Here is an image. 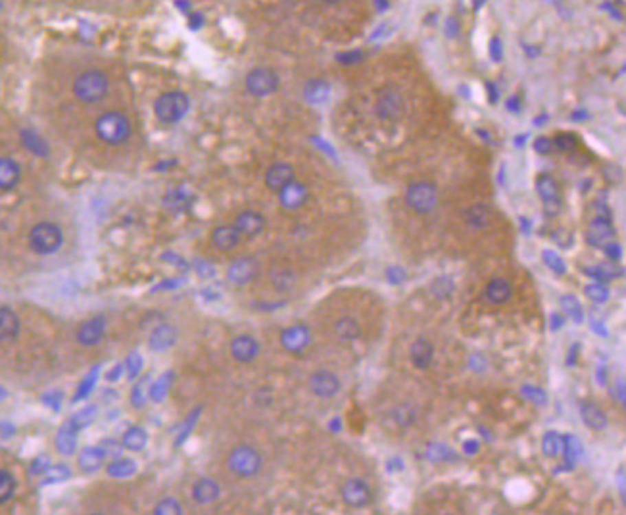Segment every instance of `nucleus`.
I'll use <instances>...</instances> for the list:
<instances>
[{"instance_id": "nucleus-1", "label": "nucleus", "mask_w": 626, "mask_h": 515, "mask_svg": "<svg viewBox=\"0 0 626 515\" xmlns=\"http://www.w3.org/2000/svg\"><path fill=\"white\" fill-rule=\"evenodd\" d=\"M96 135L102 139V142L110 146H122L131 139V122L129 118L122 112H106L102 113L96 123H94Z\"/></svg>"}, {"instance_id": "nucleus-2", "label": "nucleus", "mask_w": 626, "mask_h": 515, "mask_svg": "<svg viewBox=\"0 0 626 515\" xmlns=\"http://www.w3.org/2000/svg\"><path fill=\"white\" fill-rule=\"evenodd\" d=\"M110 91V79L100 69H87L74 81V94L85 104H96L106 98Z\"/></svg>"}, {"instance_id": "nucleus-3", "label": "nucleus", "mask_w": 626, "mask_h": 515, "mask_svg": "<svg viewBox=\"0 0 626 515\" xmlns=\"http://www.w3.org/2000/svg\"><path fill=\"white\" fill-rule=\"evenodd\" d=\"M188 108H190V100L187 94L181 91L164 93L154 102V113H156L158 122L166 123V125L181 122L187 116Z\"/></svg>"}, {"instance_id": "nucleus-4", "label": "nucleus", "mask_w": 626, "mask_h": 515, "mask_svg": "<svg viewBox=\"0 0 626 515\" xmlns=\"http://www.w3.org/2000/svg\"><path fill=\"white\" fill-rule=\"evenodd\" d=\"M64 243V234L58 225L50 223V221H43V223L35 225L29 233V244L33 252L41 254V256H48L60 250V246Z\"/></svg>"}, {"instance_id": "nucleus-5", "label": "nucleus", "mask_w": 626, "mask_h": 515, "mask_svg": "<svg viewBox=\"0 0 626 515\" xmlns=\"http://www.w3.org/2000/svg\"><path fill=\"white\" fill-rule=\"evenodd\" d=\"M227 465L234 475L243 479L256 477L262 471V456L252 446H236L227 458Z\"/></svg>"}, {"instance_id": "nucleus-6", "label": "nucleus", "mask_w": 626, "mask_h": 515, "mask_svg": "<svg viewBox=\"0 0 626 515\" xmlns=\"http://www.w3.org/2000/svg\"><path fill=\"white\" fill-rule=\"evenodd\" d=\"M405 202L415 214H429L438 204V190L432 183H413L405 193Z\"/></svg>"}, {"instance_id": "nucleus-7", "label": "nucleus", "mask_w": 626, "mask_h": 515, "mask_svg": "<svg viewBox=\"0 0 626 515\" xmlns=\"http://www.w3.org/2000/svg\"><path fill=\"white\" fill-rule=\"evenodd\" d=\"M277 89H279V75L271 67H254L246 75V91L252 96L263 98L275 93Z\"/></svg>"}, {"instance_id": "nucleus-8", "label": "nucleus", "mask_w": 626, "mask_h": 515, "mask_svg": "<svg viewBox=\"0 0 626 515\" xmlns=\"http://www.w3.org/2000/svg\"><path fill=\"white\" fill-rule=\"evenodd\" d=\"M375 112L381 120L386 122H394L403 113V98L398 89L394 87H386L381 91L377 104H375Z\"/></svg>"}, {"instance_id": "nucleus-9", "label": "nucleus", "mask_w": 626, "mask_h": 515, "mask_svg": "<svg viewBox=\"0 0 626 515\" xmlns=\"http://www.w3.org/2000/svg\"><path fill=\"white\" fill-rule=\"evenodd\" d=\"M340 494H342V500L346 502L348 506L352 507L369 506L371 500H373V490L361 479H348L342 490H340Z\"/></svg>"}, {"instance_id": "nucleus-10", "label": "nucleus", "mask_w": 626, "mask_h": 515, "mask_svg": "<svg viewBox=\"0 0 626 515\" xmlns=\"http://www.w3.org/2000/svg\"><path fill=\"white\" fill-rule=\"evenodd\" d=\"M536 190L544 200V210L546 214L552 217L559 212L561 200H559V185L552 175H540L536 179Z\"/></svg>"}, {"instance_id": "nucleus-11", "label": "nucleus", "mask_w": 626, "mask_h": 515, "mask_svg": "<svg viewBox=\"0 0 626 515\" xmlns=\"http://www.w3.org/2000/svg\"><path fill=\"white\" fill-rule=\"evenodd\" d=\"M258 273H260V265L254 258H238L229 265L227 279L236 287H244V285H250L258 277Z\"/></svg>"}, {"instance_id": "nucleus-12", "label": "nucleus", "mask_w": 626, "mask_h": 515, "mask_svg": "<svg viewBox=\"0 0 626 515\" xmlns=\"http://www.w3.org/2000/svg\"><path fill=\"white\" fill-rule=\"evenodd\" d=\"M615 234H617V231H615V227L611 223L609 216H598L588 225L586 241L594 248H603L605 244L611 243L615 239Z\"/></svg>"}, {"instance_id": "nucleus-13", "label": "nucleus", "mask_w": 626, "mask_h": 515, "mask_svg": "<svg viewBox=\"0 0 626 515\" xmlns=\"http://www.w3.org/2000/svg\"><path fill=\"white\" fill-rule=\"evenodd\" d=\"M309 388L319 398H333L340 391V379L331 371H317L309 377Z\"/></svg>"}, {"instance_id": "nucleus-14", "label": "nucleus", "mask_w": 626, "mask_h": 515, "mask_svg": "<svg viewBox=\"0 0 626 515\" xmlns=\"http://www.w3.org/2000/svg\"><path fill=\"white\" fill-rule=\"evenodd\" d=\"M308 197V187H306L304 183L296 181V179H292L289 185H284V187L279 190L280 206L287 208V210H296V208L304 206Z\"/></svg>"}, {"instance_id": "nucleus-15", "label": "nucleus", "mask_w": 626, "mask_h": 515, "mask_svg": "<svg viewBox=\"0 0 626 515\" xmlns=\"http://www.w3.org/2000/svg\"><path fill=\"white\" fill-rule=\"evenodd\" d=\"M231 354L236 362L241 364H250L260 354V344L258 340L250 335H238L231 342Z\"/></svg>"}, {"instance_id": "nucleus-16", "label": "nucleus", "mask_w": 626, "mask_h": 515, "mask_svg": "<svg viewBox=\"0 0 626 515\" xmlns=\"http://www.w3.org/2000/svg\"><path fill=\"white\" fill-rule=\"evenodd\" d=\"M243 239V234L238 233V229L234 225H219L212 231V244L221 252H229L238 246Z\"/></svg>"}, {"instance_id": "nucleus-17", "label": "nucleus", "mask_w": 626, "mask_h": 515, "mask_svg": "<svg viewBox=\"0 0 626 515\" xmlns=\"http://www.w3.org/2000/svg\"><path fill=\"white\" fill-rule=\"evenodd\" d=\"M292 179H294V168L290 164H287V162H277V164H273L271 168L267 169L265 185H267V188L279 193L280 188L284 187V185H289Z\"/></svg>"}, {"instance_id": "nucleus-18", "label": "nucleus", "mask_w": 626, "mask_h": 515, "mask_svg": "<svg viewBox=\"0 0 626 515\" xmlns=\"http://www.w3.org/2000/svg\"><path fill=\"white\" fill-rule=\"evenodd\" d=\"M234 227L238 229V233L243 237H258L265 229V217L260 212L246 210L243 214H238Z\"/></svg>"}, {"instance_id": "nucleus-19", "label": "nucleus", "mask_w": 626, "mask_h": 515, "mask_svg": "<svg viewBox=\"0 0 626 515\" xmlns=\"http://www.w3.org/2000/svg\"><path fill=\"white\" fill-rule=\"evenodd\" d=\"M104 331H106V321H104L102 318H94L79 327V331H77V340H79L83 347H94V344H98V342L102 340Z\"/></svg>"}, {"instance_id": "nucleus-20", "label": "nucleus", "mask_w": 626, "mask_h": 515, "mask_svg": "<svg viewBox=\"0 0 626 515\" xmlns=\"http://www.w3.org/2000/svg\"><path fill=\"white\" fill-rule=\"evenodd\" d=\"M580 417H582L584 425L590 427L592 431H603V429H607V415H605V412L594 402L580 404Z\"/></svg>"}, {"instance_id": "nucleus-21", "label": "nucleus", "mask_w": 626, "mask_h": 515, "mask_svg": "<svg viewBox=\"0 0 626 515\" xmlns=\"http://www.w3.org/2000/svg\"><path fill=\"white\" fill-rule=\"evenodd\" d=\"M280 342L289 352H300L309 344V331L304 325H294L282 331Z\"/></svg>"}, {"instance_id": "nucleus-22", "label": "nucleus", "mask_w": 626, "mask_h": 515, "mask_svg": "<svg viewBox=\"0 0 626 515\" xmlns=\"http://www.w3.org/2000/svg\"><path fill=\"white\" fill-rule=\"evenodd\" d=\"M21 168L16 160L0 158V190H12L19 183Z\"/></svg>"}, {"instance_id": "nucleus-23", "label": "nucleus", "mask_w": 626, "mask_h": 515, "mask_svg": "<svg viewBox=\"0 0 626 515\" xmlns=\"http://www.w3.org/2000/svg\"><path fill=\"white\" fill-rule=\"evenodd\" d=\"M511 294H513L511 283L507 281V279H502V277L492 279L487 285V289H484V296L492 304H505V302H509Z\"/></svg>"}, {"instance_id": "nucleus-24", "label": "nucleus", "mask_w": 626, "mask_h": 515, "mask_svg": "<svg viewBox=\"0 0 626 515\" xmlns=\"http://www.w3.org/2000/svg\"><path fill=\"white\" fill-rule=\"evenodd\" d=\"M19 318L10 308H0V342H10L18 337Z\"/></svg>"}, {"instance_id": "nucleus-25", "label": "nucleus", "mask_w": 626, "mask_h": 515, "mask_svg": "<svg viewBox=\"0 0 626 515\" xmlns=\"http://www.w3.org/2000/svg\"><path fill=\"white\" fill-rule=\"evenodd\" d=\"M192 498L197 500L198 504H212L219 498V485L215 483L214 479H198L192 487Z\"/></svg>"}, {"instance_id": "nucleus-26", "label": "nucleus", "mask_w": 626, "mask_h": 515, "mask_svg": "<svg viewBox=\"0 0 626 515\" xmlns=\"http://www.w3.org/2000/svg\"><path fill=\"white\" fill-rule=\"evenodd\" d=\"M410 356H412V364L417 369H427L432 364V356H434V348L430 344L429 340L419 338L412 344L410 350Z\"/></svg>"}, {"instance_id": "nucleus-27", "label": "nucleus", "mask_w": 626, "mask_h": 515, "mask_svg": "<svg viewBox=\"0 0 626 515\" xmlns=\"http://www.w3.org/2000/svg\"><path fill=\"white\" fill-rule=\"evenodd\" d=\"M177 340V331L171 327V325H159L152 335H150V348L161 352V350H168L175 344Z\"/></svg>"}, {"instance_id": "nucleus-28", "label": "nucleus", "mask_w": 626, "mask_h": 515, "mask_svg": "<svg viewBox=\"0 0 626 515\" xmlns=\"http://www.w3.org/2000/svg\"><path fill=\"white\" fill-rule=\"evenodd\" d=\"M492 210L484 204H475L465 210V221H467L473 229H487L492 225Z\"/></svg>"}, {"instance_id": "nucleus-29", "label": "nucleus", "mask_w": 626, "mask_h": 515, "mask_svg": "<svg viewBox=\"0 0 626 515\" xmlns=\"http://www.w3.org/2000/svg\"><path fill=\"white\" fill-rule=\"evenodd\" d=\"M584 273H588L592 279L596 281H613L618 279L623 275V267L618 265L617 260H611V262L598 263L596 267H586Z\"/></svg>"}, {"instance_id": "nucleus-30", "label": "nucleus", "mask_w": 626, "mask_h": 515, "mask_svg": "<svg viewBox=\"0 0 626 515\" xmlns=\"http://www.w3.org/2000/svg\"><path fill=\"white\" fill-rule=\"evenodd\" d=\"M104 458H106V452L102 450V446H91V448H85L79 454V468L85 473H93L96 469L102 468Z\"/></svg>"}, {"instance_id": "nucleus-31", "label": "nucleus", "mask_w": 626, "mask_h": 515, "mask_svg": "<svg viewBox=\"0 0 626 515\" xmlns=\"http://www.w3.org/2000/svg\"><path fill=\"white\" fill-rule=\"evenodd\" d=\"M335 335L344 342H354L361 337V325L354 318H340L335 323Z\"/></svg>"}, {"instance_id": "nucleus-32", "label": "nucleus", "mask_w": 626, "mask_h": 515, "mask_svg": "<svg viewBox=\"0 0 626 515\" xmlns=\"http://www.w3.org/2000/svg\"><path fill=\"white\" fill-rule=\"evenodd\" d=\"M75 444H77V429H75L71 423L67 421L60 432H58L56 437V446L60 450V454H64V456H69V454H74Z\"/></svg>"}, {"instance_id": "nucleus-33", "label": "nucleus", "mask_w": 626, "mask_h": 515, "mask_svg": "<svg viewBox=\"0 0 626 515\" xmlns=\"http://www.w3.org/2000/svg\"><path fill=\"white\" fill-rule=\"evenodd\" d=\"M271 283L277 291L287 292V291H290V289H294V285H296V275H294V272L284 270V267H280V270H273Z\"/></svg>"}, {"instance_id": "nucleus-34", "label": "nucleus", "mask_w": 626, "mask_h": 515, "mask_svg": "<svg viewBox=\"0 0 626 515\" xmlns=\"http://www.w3.org/2000/svg\"><path fill=\"white\" fill-rule=\"evenodd\" d=\"M331 94V87L325 81H309L306 85V98L311 104H321L325 102Z\"/></svg>"}, {"instance_id": "nucleus-35", "label": "nucleus", "mask_w": 626, "mask_h": 515, "mask_svg": "<svg viewBox=\"0 0 626 515\" xmlns=\"http://www.w3.org/2000/svg\"><path fill=\"white\" fill-rule=\"evenodd\" d=\"M146 442H148V437L140 427H133L123 435V446L127 450H133V452H140L146 446Z\"/></svg>"}, {"instance_id": "nucleus-36", "label": "nucleus", "mask_w": 626, "mask_h": 515, "mask_svg": "<svg viewBox=\"0 0 626 515\" xmlns=\"http://www.w3.org/2000/svg\"><path fill=\"white\" fill-rule=\"evenodd\" d=\"M16 492V479L12 477V473L0 469V504L8 502L10 498Z\"/></svg>"}, {"instance_id": "nucleus-37", "label": "nucleus", "mask_w": 626, "mask_h": 515, "mask_svg": "<svg viewBox=\"0 0 626 515\" xmlns=\"http://www.w3.org/2000/svg\"><path fill=\"white\" fill-rule=\"evenodd\" d=\"M135 471H137V465L133 463L131 459H120V461H113L112 465L108 468L110 477H115V479L131 477Z\"/></svg>"}, {"instance_id": "nucleus-38", "label": "nucleus", "mask_w": 626, "mask_h": 515, "mask_svg": "<svg viewBox=\"0 0 626 515\" xmlns=\"http://www.w3.org/2000/svg\"><path fill=\"white\" fill-rule=\"evenodd\" d=\"M188 204H190V197L185 195V190H173L166 197V206L173 212H183L187 210Z\"/></svg>"}, {"instance_id": "nucleus-39", "label": "nucleus", "mask_w": 626, "mask_h": 515, "mask_svg": "<svg viewBox=\"0 0 626 515\" xmlns=\"http://www.w3.org/2000/svg\"><path fill=\"white\" fill-rule=\"evenodd\" d=\"M542 448H544V454H546L548 458H557L561 452L559 435H555V432H548V435L544 437Z\"/></svg>"}, {"instance_id": "nucleus-40", "label": "nucleus", "mask_w": 626, "mask_h": 515, "mask_svg": "<svg viewBox=\"0 0 626 515\" xmlns=\"http://www.w3.org/2000/svg\"><path fill=\"white\" fill-rule=\"evenodd\" d=\"M23 144H25L29 150H33L37 156H45V154H47V144L41 141L37 135H33V133L23 131Z\"/></svg>"}, {"instance_id": "nucleus-41", "label": "nucleus", "mask_w": 626, "mask_h": 515, "mask_svg": "<svg viewBox=\"0 0 626 515\" xmlns=\"http://www.w3.org/2000/svg\"><path fill=\"white\" fill-rule=\"evenodd\" d=\"M94 413H96V408H94V406H89V408H85L83 412H79L77 415H74V417L69 419V423L79 431V429H83L85 425H89V423L93 421Z\"/></svg>"}, {"instance_id": "nucleus-42", "label": "nucleus", "mask_w": 626, "mask_h": 515, "mask_svg": "<svg viewBox=\"0 0 626 515\" xmlns=\"http://www.w3.org/2000/svg\"><path fill=\"white\" fill-rule=\"evenodd\" d=\"M146 386H148V377L140 379L139 383L135 384V388H133L131 402L135 404L137 408H142V406H144V400H148V394L144 393V391H146Z\"/></svg>"}, {"instance_id": "nucleus-43", "label": "nucleus", "mask_w": 626, "mask_h": 515, "mask_svg": "<svg viewBox=\"0 0 626 515\" xmlns=\"http://www.w3.org/2000/svg\"><path fill=\"white\" fill-rule=\"evenodd\" d=\"M561 304H563V308L565 311L569 314V318H572L574 321H582V308H580L579 300L574 298V296H565V298L561 300Z\"/></svg>"}, {"instance_id": "nucleus-44", "label": "nucleus", "mask_w": 626, "mask_h": 515, "mask_svg": "<svg viewBox=\"0 0 626 515\" xmlns=\"http://www.w3.org/2000/svg\"><path fill=\"white\" fill-rule=\"evenodd\" d=\"M586 296L590 300H594V302H605L609 298V289L605 285H601V283H596V285H588L586 289Z\"/></svg>"}, {"instance_id": "nucleus-45", "label": "nucleus", "mask_w": 626, "mask_h": 515, "mask_svg": "<svg viewBox=\"0 0 626 515\" xmlns=\"http://www.w3.org/2000/svg\"><path fill=\"white\" fill-rule=\"evenodd\" d=\"M555 146L563 150V152H572V150H577V146H579V141H577L574 135L561 133V135H557V139H555Z\"/></svg>"}, {"instance_id": "nucleus-46", "label": "nucleus", "mask_w": 626, "mask_h": 515, "mask_svg": "<svg viewBox=\"0 0 626 515\" xmlns=\"http://www.w3.org/2000/svg\"><path fill=\"white\" fill-rule=\"evenodd\" d=\"M183 509H181V504H179L177 500H173V498H168V500H164V502H159L156 509H154V514H173L177 515L181 514Z\"/></svg>"}, {"instance_id": "nucleus-47", "label": "nucleus", "mask_w": 626, "mask_h": 515, "mask_svg": "<svg viewBox=\"0 0 626 515\" xmlns=\"http://www.w3.org/2000/svg\"><path fill=\"white\" fill-rule=\"evenodd\" d=\"M534 150H536L538 154H542V156H550L553 152L552 139H548V137H538V139L534 141Z\"/></svg>"}, {"instance_id": "nucleus-48", "label": "nucleus", "mask_w": 626, "mask_h": 515, "mask_svg": "<svg viewBox=\"0 0 626 515\" xmlns=\"http://www.w3.org/2000/svg\"><path fill=\"white\" fill-rule=\"evenodd\" d=\"M544 260L548 263V267H552L555 273H565V263L561 262V258L557 254L553 252H546L544 254Z\"/></svg>"}, {"instance_id": "nucleus-49", "label": "nucleus", "mask_w": 626, "mask_h": 515, "mask_svg": "<svg viewBox=\"0 0 626 515\" xmlns=\"http://www.w3.org/2000/svg\"><path fill=\"white\" fill-rule=\"evenodd\" d=\"M94 379H96V367H94L93 371H91V375H89V379H85L83 384H81V388H79V393H77V400H79V398H83V396H87V394H89V391L93 388Z\"/></svg>"}, {"instance_id": "nucleus-50", "label": "nucleus", "mask_w": 626, "mask_h": 515, "mask_svg": "<svg viewBox=\"0 0 626 515\" xmlns=\"http://www.w3.org/2000/svg\"><path fill=\"white\" fill-rule=\"evenodd\" d=\"M166 391H168V384H166V381H164V379H161L159 383L154 384V386H152V391H150V394H152V398H154V402H159V400H161V398L166 396Z\"/></svg>"}, {"instance_id": "nucleus-51", "label": "nucleus", "mask_w": 626, "mask_h": 515, "mask_svg": "<svg viewBox=\"0 0 626 515\" xmlns=\"http://www.w3.org/2000/svg\"><path fill=\"white\" fill-rule=\"evenodd\" d=\"M361 58H364V52H361V50H355V52L340 54L338 60H340L342 64H357V62H361Z\"/></svg>"}, {"instance_id": "nucleus-52", "label": "nucleus", "mask_w": 626, "mask_h": 515, "mask_svg": "<svg viewBox=\"0 0 626 515\" xmlns=\"http://www.w3.org/2000/svg\"><path fill=\"white\" fill-rule=\"evenodd\" d=\"M140 366H142V360H140L139 354L135 352V354L127 360V367H129V377H131V379L133 377H137Z\"/></svg>"}, {"instance_id": "nucleus-53", "label": "nucleus", "mask_w": 626, "mask_h": 515, "mask_svg": "<svg viewBox=\"0 0 626 515\" xmlns=\"http://www.w3.org/2000/svg\"><path fill=\"white\" fill-rule=\"evenodd\" d=\"M490 54L494 58L495 62H500L502 60V54H504V48H502V41L498 37L492 39V43H490Z\"/></svg>"}, {"instance_id": "nucleus-54", "label": "nucleus", "mask_w": 626, "mask_h": 515, "mask_svg": "<svg viewBox=\"0 0 626 515\" xmlns=\"http://www.w3.org/2000/svg\"><path fill=\"white\" fill-rule=\"evenodd\" d=\"M197 270H198V273H200V275H202V277H214L215 275V267L214 265H210V263L208 262H204V260H200V262L197 263Z\"/></svg>"}, {"instance_id": "nucleus-55", "label": "nucleus", "mask_w": 626, "mask_h": 515, "mask_svg": "<svg viewBox=\"0 0 626 515\" xmlns=\"http://www.w3.org/2000/svg\"><path fill=\"white\" fill-rule=\"evenodd\" d=\"M459 31V23L456 18H448L446 19V35L448 37H456Z\"/></svg>"}, {"instance_id": "nucleus-56", "label": "nucleus", "mask_w": 626, "mask_h": 515, "mask_svg": "<svg viewBox=\"0 0 626 515\" xmlns=\"http://www.w3.org/2000/svg\"><path fill=\"white\" fill-rule=\"evenodd\" d=\"M603 248H605V252H607L613 260H617L618 256H621V248H618V244L607 243L605 246H603Z\"/></svg>"}, {"instance_id": "nucleus-57", "label": "nucleus", "mask_w": 626, "mask_h": 515, "mask_svg": "<svg viewBox=\"0 0 626 515\" xmlns=\"http://www.w3.org/2000/svg\"><path fill=\"white\" fill-rule=\"evenodd\" d=\"M507 106H511V108H509V110H513V112H517V110H519V100H517V98H509V100H507Z\"/></svg>"}, {"instance_id": "nucleus-58", "label": "nucleus", "mask_w": 626, "mask_h": 515, "mask_svg": "<svg viewBox=\"0 0 626 515\" xmlns=\"http://www.w3.org/2000/svg\"><path fill=\"white\" fill-rule=\"evenodd\" d=\"M113 369H115V371H112V373L108 375V381H113L115 377H120V373H122V366L113 367Z\"/></svg>"}, {"instance_id": "nucleus-59", "label": "nucleus", "mask_w": 626, "mask_h": 515, "mask_svg": "<svg viewBox=\"0 0 626 515\" xmlns=\"http://www.w3.org/2000/svg\"><path fill=\"white\" fill-rule=\"evenodd\" d=\"M375 2H377V8L381 10V12L388 8V2H386V0H375Z\"/></svg>"}, {"instance_id": "nucleus-60", "label": "nucleus", "mask_w": 626, "mask_h": 515, "mask_svg": "<svg viewBox=\"0 0 626 515\" xmlns=\"http://www.w3.org/2000/svg\"><path fill=\"white\" fill-rule=\"evenodd\" d=\"M487 4V0H475V10H480Z\"/></svg>"}, {"instance_id": "nucleus-61", "label": "nucleus", "mask_w": 626, "mask_h": 515, "mask_svg": "<svg viewBox=\"0 0 626 515\" xmlns=\"http://www.w3.org/2000/svg\"><path fill=\"white\" fill-rule=\"evenodd\" d=\"M319 2H325V4H337L340 0H319Z\"/></svg>"}, {"instance_id": "nucleus-62", "label": "nucleus", "mask_w": 626, "mask_h": 515, "mask_svg": "<svg viewBox=\"0 0 626 515\" xmlns=\"http://www.w3.org/2000/svg\"><path fill=\"white\" fill-rule=\"evenodd\" d=\"M4 396H6V391H4V388H2V386H0V400H2V398H4Z\"/></svg>"}]
</instances>
